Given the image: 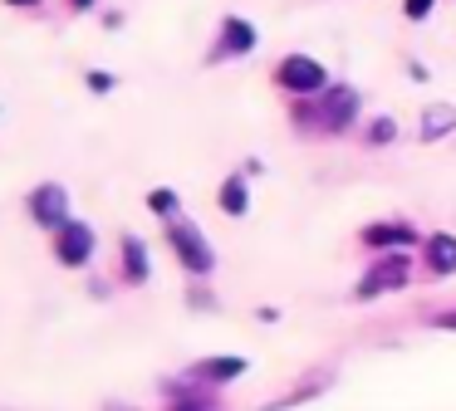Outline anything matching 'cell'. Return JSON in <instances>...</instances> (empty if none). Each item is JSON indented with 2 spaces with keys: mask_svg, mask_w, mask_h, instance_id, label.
Here are the masks:
<instances>
[{
  "mask_svg": "<svg viewBox=\"0 0 456 411\" xmlns=\"http://www.w3.org/2000/svg\"><path fill=\"white\" fill-rule=\"evenodd\" d=\"M305 117V123H319L324 133H344L348 123L358 117V93L354 88H324L319 93V108H309V103H295V123Z\"/></svg>",
  "mask_w": 456,
  "mask_h": 411,
  "instance_id": "cell-1",
  "label": "cell"
},
{
  "mask_svg": "<svg viewBox=\"0 0 456 411\" xmlns=\"http://www.w3.org/2000/svg\"><path fill=\"white\" fill-rule=\"evenodd\" d=\"M167 240H172V254L182 260V270H191V274H211V270H216V250H211L207 235L197 230V221L172 215V221H167Z\"/></svg>",
  "mask_w": 456,
  "mask_h": 411,
  "instance_id": "cell-2",
  "label": "cell"
},
{
  "mask_svg": "<svg viewBox=\"0 0 456 411\" xmlns=\"http://www.w3.org/2000/svg\"><path fill=\"white\" fill-rule=\"evenodd\" d=\"M275 84L285 88V93H295V98H319L329 88V74H324V64H319V59L289 54L285 64L275 68Z\"/></svg>",
  "mask_w": 456,
  "mask_h": 411,
  "instance_id": "cell-3",
  "label": "cell"
},
{
  "mask_svg": "<svg viewBox=\"0 0 456 411\" xmlns=\"http://www.w3.org/2000/svg\"><path fill=\"white\" fill-rule=\"evenodd\" d=\"M407 279H412V260H407L403 250L397 254H383V260L373 264V270L358 279V299H378V294H397V289H407Z\"/></svg>",
  "mask_w": 456,
  "mask_h": 411,
  "instance_id": "cell-4",
  "label": "cell"
},
{
  "mask_svg": "<svg viewBox=\"0 0 456 411\" xmlns=\"http://www.w3.org/2000/svg\"><path fill=\"white\" fill-rule=\"evenodd\" d=\"M25 206H30V215L45 225V230H60V225H69V191H64L60 181H40Z\"/></svg>",
  "mask_w": 456,
  "mask_h": 411,
  "instance_id": "cell-5",
  "label": "cell"
},
{
  "mask_svg": "<svg viewBox=\"0 0 456 411\" xmlns=\"http://www.w3.org/2000/svg\"><path fill=\"white\" fill-rule=\"evenodd\" d=\"M94 254V230L84 221H69L54 230V260L64 264V270H79V264H89Z\"/></svg>",
  "mask_w": 456,
  "mask_h": 411,
  "instance_id": "cell-6",
  "label": "cell"
},
{
  "mask_svg": "<svg viewBox=\"0 0 456 411\" xmlns=\"http://www.w3.org/2000/svg\"><path fill=\"white\" fill-rule=\"evenodd\" d=\"M358 240H363L368 250H387V254L407 250V245H422V240H417V230H412V225H403V221H378V225H363V235H358Z\"/></svg>",
  "mask_w": 456,
  "mask_h": 411,
  "instance_id": "cell-7",
  "label": "cell"
},
{
  "mask_svg": "<svg viewBox=\"0 0 456 411\" xmlns=\"http://www.w3.org/2000/svg\"><path fill=\"white\" fill-rule=\"evenodd\" d=\"M256 49V29L246 25L240 15H226L221 20V35H216V59H240Z\"/></svg>",
  "mask_w": 456,
  "mask_h": 411,
  "instance_id": "cell-8",
  "label": "cell"
},
{
  "mask_svg": "<svg viewBox=\"0 0 456 411\" xmlns=\"http://www.w3.org/2000/svg\"><path fill=\"white\" fill-rule=\"evenodd\" d=\"M240 372H246V358L226 352V358H201L197 367L187 372V377H191V382H207V387H216V382H236Z\"/></svg>",
  "mask_w": 456,
  "mask_h": 411,
  "instance_id": "cell-9",
  "label": "cell"
},
{
  "mask_svg": "<svg viewBox=\"0 0 456 411\" xmlns=\"http://www.w3.org/2000/svg\"><path fill=\"white\" fill-rule=\"evenodd\" d=\"M422 260L432 274H456V235H427L422 240Z\"/></svg>",
  "mask_w": 456,
  "mask_h": 411,
  "instance_id": "cell-10",
  "label": "cell"
},
{
  "mask_svg": "<svg viewBox=\"0 0 456 411\" xmlns=\"http://www.w3.org/2000/svg\"><path fill=\"white\" fill-rule=\"evenodd\" d=\"M118 250H123V279H128V284H148V274H152L148 245H142L138 235H123Z\"/></svg>",
  "mask_w": 456,
  "mask_h": 411,
  "instance_id": "cell-11",
  "label": "cell"
},
{
  "mask_svg": "<svg viewBox=\"0 0 456 411\" xmlns=\"http://www.w3.org/2000/svg\"><path fill=\"white\" fill-rule=\"evenodd\" d=\"M456 127V103H432L422 113V127H417V137L422 142H436V137H446Z\"/></svg>",
  "mask_w": 456,
  "mask_h": 411,
  "instance_id": "cell-12",
  "label": "cell"
},
{
  "mask_svg": "<svg viewBox=\"0 0 456 411\" xmlns=\"http://www.w3.org/2000/svg\"><path fill=\"white\" fill-rule=\"evenodd\" d=\"M246 206H250L246 176H226V181H221V211H226V215H246Z\"/></svg>",
  "mask_w": 456,
  "mask_h": 411,
  "instance_id": "cell-13",
  "label": "cell"
},
{
  "mask_svg": "<svg viewBox=\"0 0 456 411\" xmlns=\"http://www.w3.org/2000/svg\"><path fill=\"white\" fill-rule=\"evenodd\" d=\"M148 206H152V215H162V221H172V215H177V191H167V186H158V191H148Z\"/></svg>",
  "mask_w": 456,
  "mask_h": 411,
  "instance_id": "cell-14",
  "label": "cell"
},
{
  "mask_svg": "<svg viewBox=\"0 0 456 411\" xmlns=\"http://www.w3.org/2000/svg\"><path fill=\"white\" fill-rule=\"evenodd\" d=\"M172 411H216V401H211V391H191V397L172 401Z\"/></svg>",
  "mask_w": 456,
  "mask_h": 411,
  "instance_id": "cell-15",
  "label": "cell"
},
{
  "mask_svg": "<svg viewBox=\"0 0 456 411\" xmlns=\"http://www.w3.org/2000/svg\"><path fill=\"white\" fill-rule=\"evenodd\" d=\"M393 137H397V123H393V117H378V123L368 127V142H393Z\"/></svg>",
  "mask_w": 456,
  "mask_h": 411,
  "instance_id": "cell-16",
  "label": "cell"
},
{
  "mask_svg": "<svg viewBox=\"0 0 456 411\" xmlns=\"http://www.w3.org/2000/svg\"><path fill=\"white\" fill-rule=\"evenodd\" d=\"M403 15L407 20H427L432 15V0H403Z\"/></svg>",
  "mask_w": 456,
  "mask_h": 411,
  "instance_id": "cell-17",
  "label": "cell"
},
{
  "mask_svg": "<svg viewBox=\"0 0 456 411\" xmlns=\"http://www.w3.org/2000/svg\"><path fill=\"white\" fill-rule=\"evenodd\" d=\"M89 88H94V93H109V88H113V74H99V68H94V74H89Z\"/></svg>",
  "mask_w": 456,
  "mask_h": 411,
  "instance_id": "cell-18",
  "label": "cell"
},
{
  "mask_svg": "<svg viewBox=\"0 0 456 411\" xmlns=\"http://www.w3.org/2000/svg\"><path fill=\"white\" fill-rule=\"evenodd\" d=\"M436 323H442V328H452V333H456V313H442V318H436Z\"/></svg>",
  "mask_w": 456,
  "mask_h": 411,
  "instance_id": "cell-19",
  "label": "cell"
},
{
  "mask_svg": "<svg viewBox=\"0 0 456 411\" xmlns=\"http://www.w3.org/2000/svg\"><path fill=\"white\" fill-rule=\"evenodd\" d=\"M103 411H133V407H123V401H103Z\"/></svg>",
  "mask_w": 456,
  "mask_h": 411,
  "instance_id": "cell-20",
  "label": "cell"
},
{
  "mask_svg": "<svg viewBox=\"0 0 456 411\" xmlns=\"http://www.w3.org/2000/svg\"><path fill=\"white\" fill-rule=\"evenodd\" d=\"M69 5H74V10H89V5H94V0H69Z\"/></svg>",
  "mask_w": 456,
  "mask_h": 411,
  "instance_id": "cell-21",
  "label": "cell"
},
{
  "mask_svg": "<svg viewBox=\"0 0 456 411\" xmlns=\"http://www.w3.org/2000/svg\"><path fill=\"white\" fill-rule=\"evenodd\" d=\"M5 5H35V0H5Z\"/></svg>",
  "mask_w": 456,
  "mask_h": 411,
  "instance_id": "cell-22",
  "label": "cell"
}]
</instances>
